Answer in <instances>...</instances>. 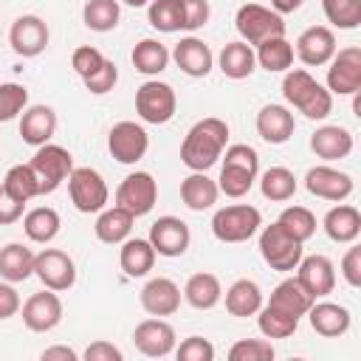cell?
Listing matches in <instances>:
<instances>
[{
    "label": "cell",
    "instance_id": "obj_36",
    "mask_svg": "<svg viewBox=\"0 0 361 361\" xmlns=\"http://www.w3.org/2000/svg\"><path fill=\"white\" fill-rule=\"evenodd\" d=\"M130 62H133V68H135L138 73H144V76H158V73L166 71V65H169V48H166L164 42L147 37V39L135 42V48H133V54H130Z\"/></svg>",
    "mask_w": 361,
    "mask_h": 361
},
{
    "label": "cell",
    "instance_id": "obj_1",
    "mask_svg": "<svg viewBox=\"0 0 361 361\" xmlns=\"http://www.w3.org/2000/svg\"><path fill=\"white\" fill-rule=\"evenodd\" d=\"M226 147H228V124L217 116H209V118L195 121L189 133L183 135L180 161L192 172H206L220 161Z\"/></svg>",
    "mask_w": 361,
    "mask_h": 361
},
{
    "label": "cell",
    "instance_id": "obj_30",
    "mask_svg": "<svg viewBox=\"0 0 361 361\" xmlns=\"http://www.w3.org/2000/svg\"><path fill=\"white\" fill-rule=\"evenodd\" d=\"M155 257L158 254H155V248H152L149 240H144V237H127L121 243V251H118V265H121V271L127 276L138 279V276H147L152 271Z\"/></svg>",
    "mask_w": 361,
    "mask_h": 361
},
{
    "label": "cell",
    "instance_id": "obj_58",
    "mask_svg": "<svg viewBox=\"0 0 361 361\" xmlns=\"http://www.w3.org/2000/svg\"><path fill=\"white\" fill-rule=\"evenodd\" d=\"M118 3H124V6H133V8H144V6H149V0H118Z\"/></svg>",
    "mask_w": 361,
    "mask_h": 361
},
{
    "label": "cell",
    "instance_id": "obj_12",
    "mask_svg": "<svg viewBox=\"0 0 361 361\" xmlns=\"http://www.w3.org/2000/svg\"><path fill=\"white\" fill-rule=\"evenodd\" d=\"M155 200H158V180L149 172H130L116 189V206L127 209L133 217L149 214Z\"/></svg>",
    "mask_w": 361,
    "mask_h": 361
},
{
    "label": "cell",
    "instance_id": "obj_10",
    "mask_svg": "<svg viewBox=\"0 0 361 361\" xmlns=\"http://www.w3.org/2000/svg\"><path fill=\"white\" fill-rule=\"evenodd\" d=\"M34 276L42 282V288L62 293L76 282V262L62 248H42L39 254H34Z\"/></svg>",
    "mask_w": 361,
    "mask_h": 361
},
{
    "label": "cell",
    "instance_id": "obj_19",
    "mask_svg": "<svg viewBox=\"0 0 361 361\" xmlns=\"http://www.w3.org/2000/svg\"><path fill=\"white\" fill-rule=\"evenodd\" d=\"M336 34L333 28L327 25H310L299 34L296 39V48H293V56H299L302 65L307 68H319V65H327L336 54Z\"/></svg>",
    "mask_w": 361,
    "mask_h": 361
},
{
    "label": "cell",
    "instance_id": "obj_3",
    "mask_svg": "<svg viewBox=\"0 0 361 361\" xmlns=\"http://www.w3.org/2000/svg\"><path fill=\"white\" fill-rule=\"evenodd\" d=\"M223 166H220V178H217V189L226 197H245L257 180L259 172V155L254 147L248 144H231L223 149Z\"/></svg>",
    "mask_w": 361,
    "mask_h": 361
},
{
    "label": "cell",
    "instance_id": "obj_7",
    "mask_svg": "<svg viewBox=\"0 0 361 361\" xmlns=\"http://www.w3.org/2000/svg\"><path fill=\"white\" fill-rule=\"evenodd\" d=\"M68 195H71V203L76 206V212H82V214H99L110 200V189H107L104 178L90 166L71 169Z\"/></svg>",
    "mask_w": 361,
    "mask_h": 361
},
{
    "label": "cell",
    "instance_id": "obj_16",
    "mask_svg": "<svg viewBox=\"0 0 361 361\" xmlns=\"http://www.w3.org/2000/svg\"><path fill=\"white\" fill-rule=\"evenodd\" d=\"M48 25L42 17L37 14H23L11 23V31H8V42H11V51L23 59H34L39 56L45 48H48Z\"/></svg>",
    "mask_w": 361,
    "mask_h": 361
},
{
    "label": "cell",
    "instance_id": "obj_54",
    "mask_svg": "<svg viewBox=\"0 0 361 361\" xmlns=\"http://www.w3.org/2000/svg\"><path fill=\"white\" fill-rule=\"evenodd\" d=\"M20 307H23V302H20V293H17L14 282H6V279H3V282H0V322L17 316Z\"/></svg>",
    "mask_w": 361,
    "mask_h": 361
},
{
    "label": "cell",
    "instance_id": "obj_6",
    "mask_svg": "<svg viewBox=\"0 0 361 361\" xmlns=\"http://www.w3.org/2000/svg\"><path fill=\"white\" fill-rule=\"evenodd\" d=\"M302 245L305 243H299L296 237H290L276 220L271 226H262L259 228V254H262V259H265V265L271 271H282V274L293 271L299 265V259L305 257Z\"/></svg>",
    "mask_w": 361,
    "mask_h": 361
},
{
    "label": "cell",
    "instance_id": "obj_49",
    "mask_svg": "<svg viewBox=\"0 0 361 361\" xmlns=\"http://www.w3.org/2000/svg\"><path fill=\"white\" fill-rule=\"evenodd\" d=\"M172 353L178 355V361H212L214 358V344L203 336H189L180 344H175Z\"/></svg>",
    "mask_w": 361,
    "mask_h": 361
},
{
    "label": "cell",
    "instance_id": "obj_33",
    "mask_svg": "<svg viewBox=\"0 0 361 361\" xmlns=\"http://www.w3.org/2000/svg\"><path fill=\"white\" fill-rule=\"evenodd\" d=\"M28 276H34V251L23 243H6L0 248V279L17 285Z\"/></svg>",
    "mask_w": 361,
    "mask_h": 361
},
{
    "label": "cell",
    "instance_id": "obj_14",
    "mask_svg": "<svg viewBox=\"0 0 361 361\" xmlns=\"http://www.w3.org/2000/svg\"><path fill=\"white\" fill-rule=\"evenodd\" d=\"M133 344L141 355L147 358H166L175 344H178V336H175V327L161 319V316H152V319H144L135 324L133 330Z\"/></svg>",
    "mask_w": 361,
    "mask_h": 361
},
{
    "label": "cell",
    "instance_id": "obj_34",
    "mask_svg": "<svg viewBox=\"0 0 361 361\" xmlns=\"http://www.w3.org/2000/svg\"><path fill=\"white\" fill-rule=\"evenodd\" d=\"M262 307V290L254 279H237L231 282V288L226 290V310L237 319H248L257 316V310Z\"/></svg>",
    "mask_w": 361,
    "mask_h": 361
},
{
    "label": "cell",
    "instance_id": "obj_44",
    "mask_svg": "<svg viewBox=\"0 0 361 361\" xmlns=\"http://www.w3.org/2000/svg\"><path fill=\"white\" fill-rule=\"evenodd\" d=\"M276 223L290 237H296L299 243H307L316 234V214L310 209H305V206H288V209H282V214L276 217Z\"/></svg>",
    "mask_w": 361,
    "mask_h": 361
},
{
    "label": "cell",
    "instance_id": "obj_25",
    "mask_svg": "<svg viewBox=\"0 0 361 361\" xmlns=\"http://www.w3.org/2000/svg\"><path fill=\"white\" fill-rule=\"evenodd\" d=\"M296 130V118L285 104H265L257 113V133L268 144H285Z\"/></svg>",
    "mask_w": 361,
    "mask_h": 361
},
{
    "label": "cell",
    "instance_id": "obj_32",
    "mask_svg": "<svg viewBox=\"0 0 361 361\" xmlns=\"http://www.w3.org/2000/svg\"><path fill=\"white\" fill-rule=\"evenodd\" d=\"M183 299L195 307V310H212L220 299H223V285L217 279V274L212 271H197L186 279L183 285Z\"/></svg>",
    "mask_w": 361,
    "mask_h": 361
},
{
    "label": "cell",
    "instance_id": "obj_37",
    "mask_svg": "<svg viewBox=\"0 0 361 361\" xmlns=\"http://www.w3.org/2000/svg\"><path fill=\"white\" fill-rule=\"evenodd\" d=\"M59 226H62V220H59L56 209H51V206H37V209H31V212L23 214V231H25V237L31 243H39V245L51 243L59 234Z\"/></svg>",
    "mask_w": 361,
    "mask_h": 361
},
{
    "label": "cell",
    "instance_id": "obj_15",
    "mask_svg": "<svg viewBox=\"0 0 361 361\" xmlns=\"http://www.w3.org/2000/svg\"><path fill=\"white\" fill-rule=\"evenodd\" d=\"M20 313H23V324H25L31 333H51V330L62 322V313H65V310H62V299L56 296V290L45 288V290L31 293V296L23 302Z\"/></svg>",
    "mask_w": 361,
    "mask_h": 361
},
{
    "label": "cell",
    "instance_id": "obj_20",
    "mask_svg": "<svg viewBox=\"0 0 361 361\" xmlns=\"http://www.w3.org/2000/svg\"><path fill=\"white\" fill-rule=\"evenodd\" d=\"M293 271H296V279L307 288V293L313 299H324L336 288V268H333L330 257H324V254L302 257Z\"/></svg>",
    "mask_w": 361,
    "mask_h": 361
},
{
    "label": "cell",
    "instance_id": "obj_2",
    "mask_svg": "<svg viewBox=\"0 0 361 361\" xmlns=\"http://www.w3.org/2000/svg\"><path fill=\"white\" fill-rule=\"evenodd\" d=\"M282 96L285 102L299 110L305 118L310 121H322L330 116L333 110V93L316 82L305 68H290L285 71V79H282Z\"/></svg>",
    "mask_w": 361,
    "mask_h": 361
},
{
    "label": "cell",
    "instance_id": "obj_39",
    "mask_svg": "<svg viewBox=\"0 0 361 361\" xmlns=\"http://www.w3.org/2000/svg\"><path fill=\"white\" fill-rule=\"evenodd\" d=\"M257 327L265 338H290L299 327V319L276 305H262L257 310Z\"/></svg>",
    "mask_w": 361,
    "mask_h": 361
},
{
    "label": "cell",
    "instance_id": "obj_56",
    "mask_svg": "<svg viewBox=\"0 0 361 361\" xmlns=\"http://www.w3.org/2000/svg\"><path fill=\"white\" fill-rule=\"evenodd\" d=\"M39 358H42V361H76L79 353L71 350V347H65V344H56V347H45V350L39 353Z\"/></svg>",
    "mask_w": 361,
    "mask_h": 361
},
{
    "label": "cell",
    "instance_id": "obj_13",
    "mask_svg": "<svg viewBox=\"0 0 361 361\" xmlns=\"http://www.w3.org/2000/svg\"><path fill=\"white\" fill-rule=\"evenodd\" d=\"M107 149L118 164H138L149 149V135L135 121H118L107 133Z\"/></svg>",
    "mask_w": 361,
    "mask_h": 361
},
{
    "label": "cell",
    "instance_id": "obj_17",
    "mask_svg": "<svg viewBox=\"0 0 361 361\" xmlns=\"http://www.w3.org/2000/svg\"><path fill=\"white\" fill-rule=\"evenodd\" d=\"M305 189L313 195V197H322V200H330V203H341L353 195L355 183L347 172L336 169V166H327V164H319V166H310L307 175H305Z\"/></svg>",
    "mask_w": 361,
    "mask_h": 361
},
{
    "label": "cell",
    "instance_id": "obj_46",
    "mask_svg": "<svg viewBox=\"0 0 361 361\" xmlns=\"http://www.w3.org/2000/svg\"><path fill=\"white\" fill-rule=\"evenodd\" d=\"M25 107H28V90H25V85L3 82L0 85V121L17 118Z\"/></svg>",
    "mask_w": 361,
    "mask_h": 361
},
{
    "label": "cell",
    "instance_id": "obj_51",
    "mask_svg": "<svg viewBox=\"0 0 361 361\" xmlns=\"http://www.w3.org/2000/svg\"><path fill=\"white\" fill-rule=\"evenodd\" d=\"M180 6H183V31H197L212 17L209 0H180Z\"/></svg>",
    "mask_w": 361,
    "mask_h": 361
},
{
    "label": "cell",
    "instance_id": "obj_31",
    "mask_svg": "<svg viewBox=\"0 0 361 361\" xmlns=\"http://www.w3.org/2000/svg\"><path fill=\"white\" fill-rule=\"evenodd\" d=\"M217 180H212L206 172H189L183 180H180V200L186 209L192 212H206L217 203Z\"/></svg>",
    "mask_w": 361,
    "mask_h": 361
},
{
    "label": "cell",
    "instance_id": "obj_5",
    "mask_svg": "<svg viewBox=\"0 0 361 361\" xmlns=\"http://www.w3.org/2000/svg\"><path fill=\"white\" fill-rule=\"evenodd\" d=\"M234 28H237L240 39L248 42L251 48H257L259 42H265L271 37H285V20H282V14H276L274 8H265L259 3L240 6L237 14H234Z\"/></svg>",
    "mask_w": 361,
    "mask_h": 361
},
{
    "label": "cell",
    "instance_id": "obj_18",
    "mask_svg": "<svg viewBox=\"0 0 361 361\" xmlns=\"http://www.w3.org/2000/svg\"><path fill=\"white\" fill-rule=\"evenodd\" d=\"M147 240L152 243L158 257H180V254H186V248L192 243V231L180 217L164 214L149 226V237Z\"/></svg>",
    "mask_w": 361,
    "mask_h": 361
},
{
    "label": "cell",
    "instance_id": "obj_9",
    "mask_svg": "<svg viewBox=\"0 0 361 361\" xmlns=\"http://www.w3.org/2000/svg\"><path fill=\"white\" fill-rule=\"evenodd\" d=\"M175 110H178V96H175L172 85L149 79L135 90V113L141 121L166 124V121H172Z\"/></svg>",
    "mask_w": 361,
    "mask_h": 361
},
{
    "label": "cell",
    "instance_id": "obj_40",
    "mask_svg": "<svg viewBox=\"0 0 361 361\" xmlns=\"http://www.w3.org/2000/svg\"><path fill=\"white\" fill-rule=\"evenodd\" d=\"M259 192H262L265 200L285 203L296 195V175L288 166H268L259 175Z\"/></svg>",
    "mask_w": 361,
    "mask_h": 361
},
{
    "label": "cell",
    "instance_id": "obj_53",
    "mask_svg": "<svg viewBox=\"0 0 361 361\" xmlns=\"http://www.w3.org/2000/svg\"><path fill=\"white\" fill-rule=\"evenodd\" d=\"M23 212H25V203L11 197L6 192V186L0 183V226H11V223L23 220Z\"/></svg>",
    "mask_w": 361,
    "mask_h": 361
},
{
    "label": "cell",
    "instance_id": "obj_4",
    "mask_svg": "<svg viewBox=\"0 0 361 361\" xmlns=\"http://www.w3.org/2000/svg\"><path fill=\"white\" fill-rule=\"evenodd\" d=\"M259 226H262V214L251 203L223 206L212 217V234L220 243H245L259 231Z\"/></svg>",
    "mask_w": 361,
    "mask_h": 361
},
{
    "label": "cell",
    "instance_id": "obj_27",
    "mask_svg": "<svg viewBox=\"0 0 361 361\" xmlns=\"http://www.w3.org/2000/svg\"><path fill=\"white\" fill-rule=\"evenodd\" d=\"M322 226H324V234L333 243H355L358 234H361V212L353 203H344L341 200V203H336L324 214Z\"/></svg>",
    "mask_w": 361,
    "mask_h": 361
},
{
    "label": "cell",
    "instance_id": "obj_38",
    "mask_svg": "<svg viewBox=\"0 0 361 361\" xmlns=\"http://www.w3.org/2000/svg\"><path fill=\"white\" fill-rule=\"evenodd\" d=\"M254 56H257V65L265 68L268 73H285L293 68V45L285 37H271L259 42Z\"/></svg>",
    "mask_w": 361,
    "mask_h": 361
},
{
    "label": "cell",
    "instance_id": "obj_24",
    "mask_svg": "<svg viewBox=\"0 0 361 361\" xmlns=\"http://www.w3.org/2000/svg\"><path fill=\"white\" fill-rule=\"evenodd\" d=\"M56 133V113L48 104H31L20 113V135L31 147H42Z\"/></svg>",
    "mask_w": 361,
    "mask_h": 361
},
{
    "label": "cell",
    "instance_id": "obj_47",
    "mask_svg": "<svg viewBox=\"0 0 361 361\" xmlns=\"http://www.w3.org/2000/svg\"><path fill=\"white\" fill-rule=\"evenodd\" d=\"M274 344L268 338H240L228 350V361H271Z\"/></svg>",
    "mask_w": 361,
    "mask_h": 361
},
{
    "label": "cell",
    "instance_id": "obj_23",
    "mask_svg": "<svg viewBox=\"0 0 361 361\" xmlns=\"http://www.w3.org/2000/svg\"><path fill=\"white\" fill-rule=\"evenodd\" d=\"M305 316H307L313 333H319V336H324V338H338V336H344V333L350 330V324H353L350 310H347L344 305H336V302H319V299H316Z\"/></svg>",
    "mask_w": 361,
    "mask_h": 361
},
{
    "label": "cell",
    "instance_id": "obj_41",
    "mask_svg": "<svg viewBox=\"0 0 361 361\" xmlns=\"http://www.w3.org/2000/svg\"><path fill=\"white\" fill-rule=\"evenodd\" d=\"M82 20L90 31H99V34H107L118 25L121 20V6L118 0H87L85 8H82Z\"/></svg>",
    "mask_w": 361,
    "mask_h": 361
},
{
    "label": "cell",
    "instance_id": "obj_21",
    "mask_svg": "<svg viewBox=\"0 0 361 361\" xmlns=\"http://www.w3.org/2000/svg\"><path fill=\"white\" fill-rule=\"evenodd\" d=\"M141 307L149 313V316H175L180 310V288L169 279V276H152L144 288H141Z\"/></svg>",
    "mask_w": 361,
    "mask_h": 361
},
{
    "label": "cell",
    "instance_id": "obj_55",
    "mask_svg": "<svg viewBox=\"0 0 361 361\" xmlns=\"http://www.w3.org/2000/svg\"><path fill=\"white\" fill-rule=\"evenodd\" d=\"M82 358L85 361H121L124 353L116 344H110V341H93V344H87V350L82 353Z\"/></svg>",
    "mask_w": 361,
    "mask_h": 361
},
{
    "label": "cell",
    "instance_id": "obj_11",
    "mask_svg": "<svg viewBox=\"0 0 361 361\" xmlns=\"http://www.w3.org/2000/svg\"><path fill=\"white\" fill-rule=\"evenodd\" d=\"M327 90L336 96H353L361 90V48L347 45L336 48L333 59L327 62Z\"/></svg>",
    "mask_w": 361,
    "mask_h": 361
},
{
    "label": "cell",
    "instance_id": "obj_22",
    "mask_svg": "<svg viewBox=\"0 0 361 361\" xmlns=\"http://www.w3.org/2000/svg\"><path fill=\"white\" fill-rule=\"evenodd\" d=\"M169 59H172L186 76H192V79H203V76H209L212 68H214V54H212V48H209L203 39H197V37H183V39L172 48Z\"/></svg>",
    "mask_w": 361,
    "mask_h": 361
},
{
    "label": "cell",
    "instance_id": "obj_43",
    "mask_svg": "<svg viewBox=\"0 0 361 361\" xmlns=\"http://www.w3.org/2000/svg\"><path fill=\"white\" fill-rule=\"evenodd\" d=\"M3 186H6V192H8L11 197H17V200H23V203L39 197V180H37L31 164H14V166L6 172Z\"/></svg>",
    "mask_w": 361,
    "mask_h": 361
},
{
    "label": "cell",
    "instance_id": "obj_29",
    "mask_svg": "<svg viewBox=\"0 0 361 361\" xmlns=\"http://www.w3.org/2000/svg\"><path fill=\"white\" fill-rule=\"evenodd\" d=\"M133 223H135V217L127 212V209H121V206H104L102 212H99V217H96V223H93V231H96V237L102 240V243H107V245H121L130 234H133Z\"/></svg>",
    "mask_w": 361,
    "mask_h": 361
},
{
    "label": "cell",
    "instance_id": "obj_52",
    "mask_svg": "<svg viewBox=\"0 0 361 361\" xmlns=\"http://www.w3.org/2000/svg\"><path fill=\"white\" fill-rule=\"evenodd\" d=\"M341 276L350 288H361V248L350 245L347 254L341 257Z\"/></svg>",
    "mask_w": 361,
    "mask_h": 361
},
{
    "label": "cell",
    "instance_id": "obj_57",
    "mask_svg": "<svg viewBox=\"0 0 361 361\" xmlns=\"http://www.w3.org/2000/svg\"><path fill=\"white\" fill-rule=\"evenodd\" d=\"M302 3H305V0H271V8H274L276 14H293V11L302 8Z\"/></svg>",
    "mask_w": 361,
    "mask_h": 361
},
{
    "label": "cell",
    "instance_id": "obj_48",
    "mask_svg": "<svg viewBox=\"0 0 361 361\" xmlns=\"http://www.w3.org/2000/svg\"><path fill=\"white\" fill-rule=\"evenodd\" d=\"M104 54L99 51V48H93V45H79V48H73V54H71V68L79 73V79H87L90 73H96L102 65H104Z\"/></svg>",
    "mask_w": 361,
    "mask_h": 361
},
{
    "label": "cell",
    "instance_id": "obj_28",
    "mask_svg": "<svg viewBox=\"0 0 361 361\" xmlns=\"http://www.w3.org/2000/svg\"><path fill=\"white\" fill-rule=\"evenodd\" d=\"M217 68L223 71L226 79H248L257 68V56H254V48L243 39H234V42H226L220 56H217Z\"/></svg>",
    "mask_w": 361,
    "mask_h": 361
},
{
    "label": "cell",
    "instance_id": "obj_45",
    "mask_svg": "<svg viewBox=\"0 0 361 361\" xmlns=\"http://www.w3.org/2000/svg\"><path fill=\"white\" fill-rule=\"evenodd\" d=\"M322 11L333 28L353 31L361 25V0H322Z\"/></svg>",
    "mask_w": 361,
    "mask_h": 361
},
{
    "label": "cell",
    "instance_id": "obj_26",
    "mask_svg": "<svg viewBox=\"0 0 361 361\" xmlns=\"http://www.w3.org/2000/svg\"><path fill=\"white\" fill-rule=\"evenodd\" d=\"M310 149L322 161H341L353 152V133L338 124L316 127V133L310 135Z\"/></svg>",
    "mask_w": 361,
    "mask_h": 361
},
{
    "label": "cell",
    "instance_id": "obj_35",
    "mask_svg": "<svg viewBox=\"0 0 361 361\" xmlns=\"http://www.w3.org/2000/svg\"><path fill=\"white\" fill-rule=\"evenodd\" d=\"M313 302H316V299L307 293V288H305L296 276L282 279V282L271 290V299H268V305H276V307H282V310L293 313L296 319H302V316L310 310V305H313Z\"/></svg>",
    "mask_w": 361,
    "mask_h": 361
},
{
    "label": "cell",
    "instance_id": "obj_8",
    "mask_svg": "<svg viewBox=\"0 0 361 361\" xmlns=\"http://www.w3.org/2000/svg\"><path fill=\"white\" fill-rule=\"evenodd\" d=\"M28 164H31L37 180H39V195L56 192V189L68 180V175H71V169H73L71 152H68L65 147H59V144H51V141L42 144V147H37V152L31 155Z\"/></svg>",
    "mask_w": 361,
    "mask_h": 361
},
{
    "label": "cell",
    "instance_id": "obj_50",
    "mask_svg": "<svg viewBox=\"0 0 361 361\" xmlns=\"http://www.w3.org/2000/svg\"><path fill=\"white\" fill-rule=\"evenodd\" d=\"M82 82H85V87H87L93 96H104V93H110V90L116 87V82H118V68H116L113 59H104V65H102L96 73H90L87 79H82Z\"/></svg>",
    "mask_w": 361,
    "mask_h": 361
},
{
    "label": "cell",
    "instance_id": "obj_42",
    "mask_svg": "<svg viewBox=\"0 0 361 361\" xmlns=\"http://www.w3.org/2000/svg\"><path fill=\"white\" fill-rule=\"evenodd\" d=\"M147 20L161 34L183 31V6H180V0H149Z\"/></svg>",
    "mask_w": 361,
    "mask_h": 361
}]
</instances>
